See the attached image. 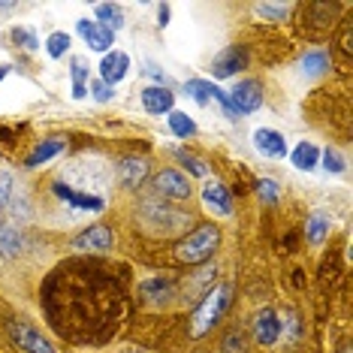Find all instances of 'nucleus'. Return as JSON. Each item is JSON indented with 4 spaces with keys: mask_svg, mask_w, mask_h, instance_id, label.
<instances>
[{
    "mask_svg": "<svg viewBox=\"0 0 353 353\" xmlns=\"http://www.w3.org/2000/svg\"><path fill=\"white\" fill-rule=\"evenodd\" d=\"M230 302H232L230 284L212 287V290L203 296V302L196 305V311L190 314V335H194V339H203L205 332H212V329L221 323V317H223V311L230 308Z\"/></svg>",
    "mask_w": 353,
    "mask_h": 353,
    "instance_id": "nucleus-1",
    "label": "nucleus"
},
{
    "mask_svg": "<svg viewBox=\"0 0 353 353\" xmlns=\"http://www.w3.org/2000/svg\"><path fill=\"white\" fill-rule=\"evenodd\" d=\"M218 245H221V230L212 227V223H203V227L188 232V236L175 245V256H179L181 263H188V266H196V263L208 260V256L218 251Z\"/></svg>",
    "mask_w": 353,
    "mask_h": 353,
    "instance_id": "nucleus-2",
    "label": "nucleus"
},
{
    "mask_svg": "<svg viewBox=\"0 0 353 353\" xmlns=\"http://www.w3.org/2000/svg\"><path fill=\"white\" fill-rule=\"evenodd\" d=\"M6 332H10V339L25 353H54L52 341L46 339L39 329L25 323V320H10V323H6Z\"/></svg>",
    "mask_w": 353,
    "mask_h": 353,
    "instance_id": "nucleus-3",
    "label": "nucleus"
},
{
    "mask_svg": "<svg viewBox=\"0 0 353 353\" xmlns=\"http://www.w3.org/2000/svg\"><path fill=\"white\" fill-rule=\"evenodd\" d=\"M227 97L232 103V109H236V115H251L263 103V88H260V82H254V79H242Z\"/></svg>",
    "mask_w": 353,
    "mask_h": 353,
    "instance_id": "nucleus-4",
    "label": "nucleus"
},
{
    "mask_svg": "<svg viewBox=\"0 0 353 353\" xmlns=\"http://www.w3.org/2000/svg\"><path fill=\"white\" fill-rule=\"evenodd\" d=\"M79 30V37L85 39L88 46H91L94 52H112V43H115V34L112 30H106L100 25V21H91V19H82L76 25Z\"/></svg>",
    "mask_w": 353,
    "mask_h": 353,
    "instance_id": "nucleus-5",
    "label": "nucleus"
},
{
    "mask_svg": "<svg viewBox=\"0 0 353 353\" xmlns=\"http://www.w3.org/2000/svg\"><path fill=\"white\" fill-rule=\"evenodd\" d=\"M154 188H157V194H163L170 199H188L190 196V184H188V179H184L179 170L157 172L154 175Z\"/></svg>",
    "mask_w": 353,
    "mask_h": 353,
    "instance_id": "nucleus-6",
    "label": "nucleus"
},
{
    "mask_svg": "<svg viewBox=\"0 0 353 353\" xmlns=\"http://www.w3.org/2000/svg\"><path fill=\"white\" fill-rule=\"evenodd\" d=\"M245 63H248V54H245L242 46H230V49H223L218 58H214L212 76L227 79V76H232V73H239V70H245Z\"/></svg>",
    "mask_w": 353,
    "mask_h": 353,
    "instance_id": "nucleus-7",
    "label": "nucleus"
},
{
    "mask_svg": "<svg viewBox=\"0 0 353 353\" xmlns=\"http://www.w3.org/2000/svg\"><path fill=\"white\" fill-rule=\"evenodd\" d=\"M130 70V58L124 52H106L100 61V82H106L109 88L118 85Z\"/></svg>",
    "mask_w": 353,
    "mask_h": 353,
    "instance_id": "nucleus-8",
    "label": "nucleus"
},
{
    "mask_svg": "<svg viewBox=\"0 0 353 353\" xmlns=\"http://www.w3.org/2000/svg\"><path fill=\"white\" fill-rule=\"evenodd\" d=\"M281 335V320L272 308H263L260 314L254 317V339L263 344V347H272Z\"/></svg>",
    "mask_w": 353,
    "mask_h": 353,
    "instance_id": "nucleus-9",
    "label": "nucleus"
},
{
    "mask_svg": "<svg viewBox=\"0 0 353 353\" xmlns=\"http://www.w3.org/2000/svg\"><path fill=\"white\" fill-rule=\"evenodd\" d=\"M203 203H205V208H212V214L227 218L230 208H232V196H230V190L223 188L221 181H208L203 188Z\"/></svg>",
    "mask_w": 353,
    "mask_h": 353,
    "instance_id": "nucleus-10",
    "label": "nucleus"
},
{
    "mask_svg": "<svg viewBox=\"0 0 353 353\" xmlns=\"http://www.w3.org/2000/svg\"><path fill=\"white\" fill-rule=\"evenodd\" d=\"M73 245L79 248V251H109L112 248V230L103 227V223H94V227L85 230Z\"/></svg>",
    "mask_w": 353,
    "mask_h": 353,
    "instance_id": "nucleus-11",
    "label": "nucleus"
},
{
    "mask_svg": "<svg viewBox=\"0 0 353 353\" xmlns=\"http://www.w3.org/2000/svg\"><path fill=\"white\" fill-rule=\"evenodd\" d=\"M172 103H175V94L170 91V88H157L151 85L142 91V106H145V112H151V115H163V112H172Z\"/></svg>",
    "mask_w": 353,
    "mask_h": 353,
    "instance_id": "nucleus-12",
    "label": "nucleus"
},
{
    "mask_svg": "<svg viewBox=\"0 0 353 353\" xmlns=\"http://www.w3.org/2000/svg\"><path fill=\"white\" fill-rule=\"evenodd\" d=\"M254 148L260 151V154H266V157H284L287 154L284 136L275 133V130H266V127H260V130L254 133Z\"/></svg>",
    "mask_w": 353,
    "mask_h": 353,
    "instance_id": "nucleus-13",
    "label": "nucleus"
},
{
    "mask_svg": "<svg viewBox=\"0 0 353 353\" xmlns=\"http://www.w3.org/2000/svg\"><path fill=\"white\" fill-rule=\"evenodd\" d=\"M54 196L70 203L73 208H85V212H103V199L91 194H79V190L67 188V184H54Z\"/></svg>",
    "mask_w": 353,
    "mask_h": 353,
    "instance_id": "nucleus-14",
    "label": "nucleus"
},
{
    "mask_svg": "<svg viewBox=\"0 0 353 353\" xmlns=\"http://www.w3.org/2000/svg\"><path fill=\"white\" fill-rule=\"evenodd\" d=\"M317 160H320V151L314 142H299L293 151V166L296 170H302V172H311L317 166Z\"/></svg>",
    "mask_w": 353,
    "mask_h": 353,
    "instance_id": "nucleus-15",
    "label": "nucleus"
},
{
    "mask_svg": "<svg viewBox=\"0 0 353 353\" xmlns=\"http://www.w3.org/2000/svg\"><path fill=\"white\" fill-rule=\"evenodd\" d=\"M63 151V142L61 139H49V142H39V145L30 151V157H28V170H37L39 163H46V160H52L54 154H61Z\"/></svg>",
    "mask_w": 353,
    "mask_h": 353,
    "instance_id": "nucleus-16",
    "label": "nucleus"
},
{
    "mask_svg": "<svg viewBox=\"0 0 353 353\" xmlns=\"http://www.w3.org/2000/svg\"><path fill=\"white\" fill-rule=\"evenodd\" d=\"M97 19H100V25L106 28V30H121L124 28V15H121V6H115V3H100L97 6Z\"/></svg>",
    "mask_w": 353,
    "mask_h": 353,
    "instance_id": "nucleus-17",
    "label": "nucleus"
},
{
    "mask_svg": "<svg viewBox=\"0 0 353 353\" xmlns=\"http://www.w3.org/2000/svg\"><path fill=\"white\" fill-rule=\"evenodd\" d=\"M0 251H3L6 256H19L21 254V236H19V230L0 223Z\"/></svg>",
    "mask_w": 353,
    "mask_h": 353,
    "instance_id": "nucleus-18",
    "label": "nucleus"
},
{
    "mask_svg": "<svg viewBox=\"0 0 353 353\" xmlns=\"http://www.w3.org/2000/svg\"><path fill=\"white\" fill-rule=\"evenodd\" d=\"M121 179H124L127 188H139L142 179H145V163H142V160H124Z\"/></svg>",
    "mask_w": 353,
    "mask_h": 353,
    "instance_id": "nucleus-19",
    "label": "nucleus"
},
{
    "mask_svg": "<svg viewBox=\"0 0 353 353\" xmlns=\"http://www.w3.org/2000/svg\"><path fill=\"white\" fill-rule=\"evenodd\" d=\"M170 127H172L175 136H181V139H188V136L196 133V124L190 121L184 112H170Z\"/></svg>",
    "mask_w": 353,
    "mask_h": 353,
    "instance_id": "nucleus-20",
    "label": "nucleus"
},
{
    "mask_svg": "<svg viewBox=\"0 0 353 353\" xmlns=\"http://www.w3.org/2000/svg\"><path fill=\"white\" fill-rule=\"evenodd\" d=\"M299 67H302L308 76H317V73H323V70L329 67V58H326V52H308V54L302 58Z\"/></svg>",
    "mask_w": 353,
    "mask_h": 353,
    "instance_id": "nucleus-21",
    "label": "nucleus"
},
{
    "mask_svg": "<svg viewBox=\"0 0 353 353\" xmlns=\"http://www.w3.org/2000/svg\"><path fill=\"white\" fill-rule=\"evenodd\" d=\"M67 49H70V37L63 34V30H54V34L46 39V52H49L52 58H63Z\"/></svg>",
    "mask_w": 353,
    "mask_h": 353,
    "instance_id": "nucleus-22",
    "label": "nucleus"
},
{
    "mask_svg": "<svg viewBox=\"0 0 353 353\" xmlns=\"http://www.w3.org/2000/svg\"><path fill=\"white\" fill-rule=\"evenodd\" d=\"M85 76H88L85 61H82V58H76V61H73V97H85V94H88Z\"/></svg>",
    "mask_w": 353,
    "mask_h": 353,
    "instance_id": "nucleus-23",
    "label": "nucleus"
},
{
    "mask_svg": "<svg viewBox=\"0 0 353 353\" xmlns=\"http://www.w3.org/2000/svg\"><path fill=\"white\" fill-rule=\"evenodd\" d=\"M308 239H311L314 245H320V242L326 239V218H323L320 212L311 214V221H308Z\"/></svg>",
    "mask_w": 353,
    "mask_h": 353,
    "instance_id": "nucleus-24",
    "label": "nucleus"
},
{
    "mask_svg": "<svg viewBox=\"0 0 353 353\" xmlns=\"http://www.w3.org/2000/svg\"><path fill=\"white\" fill-rule=\"evenodd\" d=\"M15 196V184H12V175L10 172H0V208H6Z\"/></svg>",
    "mask_w": 353,
    "mask_h": 353,
    "instance_id": "nucleus-25",
    "label": "nucleus"
},
{
    "mask_svg": "<svg viewBox=\"0 0 353 353\" xmlns=\"http://www.w3.org/2000/svg\"><path fill=\"white\" fill-rule=\"evenodd\" d=\"M179 160H181V163L188 166V170L194 172V175H208V166H205V163H203V160H199V157L188 154V151H179Z\"/></svg>",
    "mask_w": 353,
    "mask_h": 353,
    "instance_id": "nucleus-26",
    "label": "nucleus"
},
{
    "mask_svg": "<svg viewBox=\"0 0 353 353\" xmlns=\"http://www.w3.org/2000/svg\"><path fill=\"white\" fill-rule=\"evenodd\" d=\"M256 194L266 199V203H275V199H278V181L260 179V181H256Z\"/></svg>",
    "mask_w": 353,
    "mask_h": 353,
    "instance_id": "nucleus-27",
    "label": "nucleus"
},
{
    "mask_svg": "<svg viewBox=\"0 0 353 353\" xmlns=\"http://www.w3.org/2000/svg\"><path fill=\"white\" fill-rule=\"evenodd\" d=\"M323 166H326L329 172H341L344 170V160H341V154L335 148H326L323 151Z\"/></svg>",
    "mask_w": 353,
    "mask_h": 353,
    "instance_id": "nucleus-28",
    "label": "nucleus"
},
{
    "mask_svg": "<svg viewBox=\"0 0 353 353\" xmlns=\"http://www.w3.org/2000/svg\"><path fill=\"white\" fill-rule=\"evenodd\" d=\"M260 12L272 15V19H284V15L290 12V3H260Z\"/></svg>",
    "mask_w": 353,
    "mask_h": 353,
    "instance_id": "nucleus-29",
    "label": "nucleus"
},
{
    "mask_svg": "<svg viewBox=\"0 0 353 353\" xmlns=\"http://www.w3.org/2000/svg\"><path fill=\"white\" fill-rule=\"evenodd\" d=\"M88 91H91V94H94V97H97L100 103H106V100L112 97V94H115V91H112V88H109L106 82H100V79H94V82H91V88H88Z\"/></svg>",
    "mask_w": 353,
    "mask_h": 353,
    "instance_id": "nucleus-30",
    "label": "nucleus"
},
{
    "mask_svg": "<svg viewBox=\"0 0 353 353\" xmlns=\"http://www.w3.org/2000/svg\"><path fill=\"white\" fill-rule=\"evenodd\" d=\"M15 43H25V49H37V37H34V30H25V28H15Z\"/></svg>",
    "mask_w": 353,
    "mask_h": 353,
    "instance_id": "nucleus-31",
    "label": "nucleus"
},
{
    "mask_svg": "<svg viewBox=\"0 0 353 353\" xmlns=\"http://www.w3.org/2000/svg\"><path fill=\"white\" fill-rule=\"evenodd\" d=\"M223 353H245V344L239 335H227V341H223Z\"/></svg>",
    "mask_w": 353,
    "mask_h": 353,
    "instance_id": "nucleus-32",
    "label": "nucleus"
},
{
    "mask_svg": "<svg viewBox=\"0 0 353 353\" xmlns=\"http://www.w3.org/2000/svg\"><path fill=\"white\" fill-rule=\"evenodd\" d=\"M6 73H10V67H0V79H3Z\"/></svg>",
    "mask_w": 353,
    "mask_h": 353,
    "instance_id": "nucleus-33",
    "label": "nucleus"
}]
</instances>
